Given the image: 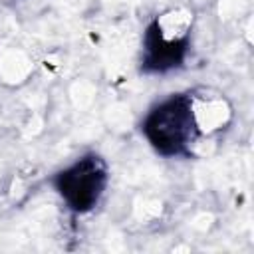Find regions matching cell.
<instances>
[{
  "label": "cell",
  "instance_id": "cell-1",
  "mask_svg": "<svg viewBox=\"0 0 254 254\" xmlns=\"http://www.w3.org/2000/svg\"><path fill=\"white\" fill-rule=\"evenodd\" d=\"M145 135L163 153H181L194 143L198 131L189 95L167 99L155 107L145 121Z\"/></svg>",
  "mask_w": 254,
  "mask_h": 254
},
{
  "label": "cell",
  "instance_id": "cell-2",
  "mask_svg": "<svg viewBox=\"0 0 254 254\" xmlns=\"http://www.w3.org/2000/svg\"><path fill=\"white\" fill-rule=\"evenodd\" d=\"M105 187V167L97 157L83 159L60 177V192L71 208H91Z\"/></svg>",
  "mask_w": 254,
  "mask_h": 254
}]
</instances>
